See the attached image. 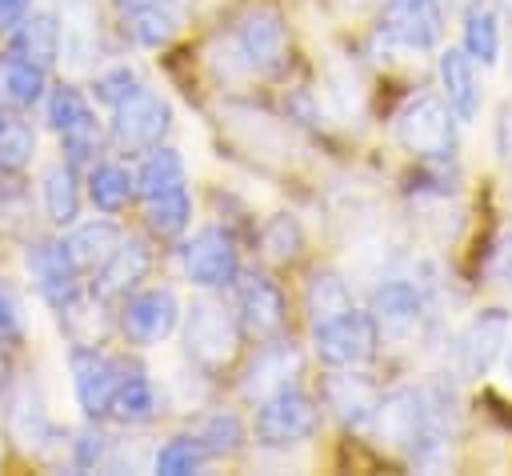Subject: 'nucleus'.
Segmentation results:
<instances>
[{
    "label": "nucleus",
    "instance_id": "nucleus-21",
    "mask_svg": "<svg viewBox=\"0 0 512 476\" xmlns=\"http://www.w3.org/2000/svg\"><path fill=\"white\" fill-rule=\"evenodd\" d=\"M440 84H444V100L456 112V120H472L480 112V80H476L472 56L464 48L440 52Z\"/></svg>",
    "mask_w": 512,
    "mask_h": 476
},
{
    "label": "nucleus",
    "instance_id": "nucleus-23",
    "mask_svg": "<svg viewBox=\"0 0 512 476\" xmlns=\"http://www.w3.org/2000/svg\"><path fill=\"white\" fill-rule=\"evenodd\" d=\"M156 412H160L156 384L144 376V368L128 364V372L120 376V384H116V392H112L108 416H112L116 424H148Z\"/></svg>",
    "mask_w": 512,
    "mask_h": 476
},
{
    "label": "nucleus",
    "instance_id": "nucleus-15",
    "mask_svg": "<svg viewBox=\"0 0 512 476\" xmlns=\"http://www.w3.org/2000/svg\"><path fill=\"white\" fill-rule=\"evenodd\" d=\"M300 368H304V356H300V348L292 340H284V336L260 340V348H256V356H252V364H248V372L240 380V396L260 404L264 396L296 384Z\"/></svg>",
    "mask_w": 512,
    "mask_h": 476
},
{
    "label": "nucleus",
    "instance_id": "nucleus-22",
    "mask_svg": "<svg viewBox=\"0 0 512 476\" xmlns=\"http://www.w3.org/2000/svg\"><path fill=\"white\" fill-rule=\"evenodd\" d=\"M60 48H64V28L52 12H28L12 28V52H20L40 68H52L60 60Z\"/></svg>",
    "mask_w": 512,
    "mask_h": 476
},
{
    "label": "nucleus",
    "instance_id": "nucleus-28",
    "mask_svg": "<svg viewBox=\"0 0 512 476\" xmlns=\"http://www.w3.org/2000/svg\"><path fill=\"white\" fill-rule=\"evenodd\" d=\"M188 224H192V192H188V184L144 200V228L156 240H176Z\"/></svg>",
    "mask_w": 512,
    "mask_h": 476
},
{
    "label": "nucleus",
    "instance_id": "nucleus-32",
    "mask_svg": "<svg viewBox=\"0 0 512 476\" xmlns=\"http://www.w3.org/2000/svg\"><path fill=\"white\" fill-rule=\"evenodd\" d=\"M36 156V132L28 120L20 116H4L0 120V176L24 172Z\"/></svg>",
    "mask_w": 512,
    "mask_h": 476
},
{
    "label": "nucleus",
    "instance_id": "nucleus-42",
    "mask_svg": "<svg viewBox=\"0 0 512 476\" xmlns=\"http://www.w3.org/2000/svg\"><path fill=\"white\" fill-rule=\"evenodd\" d=\"M496 8H500V16H508V20H512V0H496Z\"/></svg>",
    "mask_w": 512,
    "mask_h": 476
},
{
    "label": "nucleus",
    "instance_id": "nucleus-16",
    "mask_svg": "<svg viewBox=\"0 0 512 476\" xmlns=\"http://www.w3.org/2000/svg\"><path fill=\"white\" fill-rule=\"evenodd\" d=\"M380 396H384L380 384H376L368 372H360V368H332V372L324 376V384H320L324 408H332V416H336L340 424H348V428L372 424Z\"/></svg>",
    "mask_w": 512,
    "mask_h": 476
},
{
    "label": "nucleus",
    "instance_id": "nucleus-25",
    "mask_svg": "<svg viewBox=\"0 0 512 476\" xmlns=\"http://www.w3.org/2000/svg\"><path fill=\"white\" fill-rule=\"evenodd\" d=\"M348 308H356V300H352L344 276L332 272V268H316V272L308 276V284H304V312H308L312 328H316V324H328V320H336V316H344Z\"/></svg>",
    "mask_w": 512,
    "mask_h": 476
},
{
    "label": "nucleus",
    "instance_id": "nucleus-1",
    "mask_svg": "<svg viewBox=\"0 0 512 476\" xmlns=\"http://www.w3.org/2000/svg\"><path fill=\"white\" fill-rule=\"evenodd\" d=\"M240 348H244L240 320L224 304H216L208 296L192 300V308L184 316V352H188V360L204 376H224L240 360Z\"/></svg>",
    "mask_w": 512,
    "mask_h": 476
},
{
    "label": "nucleus",
    "instance_id": "nucleus-9",
    "mask_svg": "<svg viewBox=\"0 0 512 476\" xmlns=\"http://www.w3.org/2000/svg\"><path fill=\"white\" fill-rule=\"evenodd\" d=\"M120 332L128 344L136 348H152L164 336H172V328L180 324V300L172 288H136L120 300V316H116Z\"/></svg>",
    "mask_w": 512,
    "mask_h": 476
},
{
    "label": "nucleus",
    "instance_id": "nucleus-4",
    "mask_svg": "<svg viewBox=\"0 0 512 476\" xmlns=\"http://www.w3.org/2000/svg\"><path fill=\"white\" fill-rule=\"evenodd\" d=\"M232 44H236L244 72H276L288 60V24L276 8L252 4L236 16Z\"/></svg>",
    "mask_w": 512,
    "mask_h": 476
},
{
    "label": "nucleus",
    "instance_id": "nucleus-26",
    "mask_svg": "<svg viewBox=\"0 0 512 476\" xmlns=\"http://www.w3.org/2000/svg\"><path fill=\"white\" fill-rule=\"evenodd\" d=\"M88 200L104 212V216H116L124 212L132 200H136V176L124 168V164H112V160H100L88 168Z\"/></svg>",
    "mask_w": 512,
    "mask_h": 476
},
{
    "label": "nucleus",
    "instance_id": "nucleus-20",
    "mask_svg": "<svg viewBox=\"0 0 512 476\" xmlns=\"http://www.w3.org/2000/svg\"><path fill=\"white\" fill-rule=\"evenodd\" d=\"M120 16H124V32H128L136 44L160 48V44H168V40L180 32V24H184V4H180V0H144V4H136V8H124Z\"/></svg>",
    "mask_w": 512,
    "mask_h": 476
},
{
    "label": "nucleus",
    "instance_id": "nucleus-7",
    "mask_svg": "<svg viewBox=\"0 0 512 476\" xmlns=\"http://www.w3.org/2000/svg\"><path fill=\"white\" fill-rule=\"evenodd\" d=\"M68 364H72V388H76V404L84 408V416H88V420L108 416L112 392H116L120 376L128 372V360H120V356L104 352L100 344H72Z\"/></svg>",
    "mask_w": 512,
    "mask_h": 476
},
{
    "label": "nucleus",
    "instance_id": "nucleus-30",
    "mask_svg": "<svg viewBox=\"0 0 512 476\" xmlns=\"http://www.w3.org/2000/svg\"><path fill=\"white\" fill-rule=\"evenodd\" d=\"M304 252V228L292 212H272L264 224H260V256L276 268H288L296 264Z\"/></svg>",
    "mask_w": 512,
    "mask_h": 476
},
{
    "label": "nucleus",
    "instance_id": "nucleus-24",
    "mask_svg": "<svg viewBox=\"0 0 512 476\" xmlns=\"http://www.w3.org/2000/svg\"><path fill=\"white\" fill-rule=\"evenodd\" d=\"M48 96V68L24 60L20 52L0 56V100L8 108H32Z\"/></svg>",
    "mask_w": 512,
    "mask_h": 476
},
{
    "label": "nucleus",
    "instance_id": "nucleus-27",
    "mask_svg": "<svg viewBox=\"0 0 512 476\" xmlns=\"http://www.w3.org/2000/svg\"><path fill=\"white\" fill-rule=\"evenodd\" d=\"M188 184V168H184V156L168 144H156L148 148L144 164L136 168V196L148 200V196H160V192H172V188H184Z\"/></svg>",
    "mask_w": 512,
    "mask_h": 476
},
{
    "label": "nucleus",
    "instance_id": "nucleus-19",
    "mask_svg": "<svg viewBox=\"0 0 512 476\" xmlns=\"http://www.w3.org/2000/svg\"><path fill=\"white\" fill-rule=\"evenodd\" d=\"M40 208L56 228H72L80 220V168L56 160L40 172Z\"/></svg>",
    "mask_w": 512,
    "mask_h": 476
},
{
    "label": "nucleus",
    "instance_id": "nucleus-38",
    "mask_svg": "<svg viewBox=\"0 0 512 476\" xmlns=\"http://www.w3.org/2000/svg\"><path fill=\"white\" fill-rule=\"evenodd\" d=\"M104 460V436L100 432H80L76 440H72V468H80V472H88V468H96Z\"/></svg>",
    "mask_w": 512,
    "mask_h": 476
},
{
    "label": "nucleus",
    "instance_id": "nucleus-3",
    "mask_svg": "<svg viewBox=\"0 0 512 476\" xmlns=\"http://www.w3.org/2000/svg\"><path fill=\"white\" fill-rule=\"evenodd\" d=\"M252 432L264 448H296L320 432V400L308 396L304 388L288 384L256 404Z\"/></svg>",
    "mask_w": 512,
    "mask_h": 476
},
{
    "label": "nucleus",
    "instance_id": "nucleus-41",
    "mask_svg": "<svg viewBox=\"0 0 512 476\" xmlns=\"http://www.w3.org/2000/svg\"><path fill=\"white\" fill-rule=\"evenodd\" d=\"M28 12H32V0H0V36H8Z\"/></svg>",
    "mask_w": 512,
    "mask_h": 476
},
{
    "label": "nucleus",
    "instance_id": "nucleus-43",
    "mask_svg": "<svg viewBox=\"0 0 512 476\" xmlns=\"http://www.w3.org/2000/svg\"><path fill=\"white\" fill-rule=\"evenodd\" d=\"M4 380H8V364H4V352H0V396H4Z\"/></svg>",
    "mask_w": 512,
    "mask_h": 476
},
{
    "label": "nucleus",
    "instance_id": "nucleus-6",
    "mask_svg": "<svg viewBox=\"0 0 512 476\" xmlns=\"http://www.w3.org/2000/svg\"><path fill=\"white\" fill-rule=\"evenodd\" d=\"M312 348H316L320 364H328V368H364L380 348V332H376L372 312L348 308L344 316H336L328 324H316L312 328Z\"/></svg>",
    "mask_w": 512,
    "mask_h": 476
},
{
    "label": "nucleus",
    "instance_id": "nucleus-17",
    "mask_svg": "<svg viewBox=\"0 0 512 476\" xmlns=\"http://www.w3.org/2000/svg\"><path fill=\"white\" fill-rule=\"evenodd\" d=\"M148 268H152V248H148V240H140V236H120V244H116V248L104 256V264L92 272L88 292L100 296L104 304H108V300H124L128 292L140 288V280L148 276Z\"/></svg>",
    "mask_w": 512,
    "mask_h": 476
},
{
    "label": "nucleus",
    "instance_id": "nucleus-10",
    "mask_svg": "<svg viewBox=\"0 0 512 476\" xmlns=\"http://www.w3.org/2000/svg\"><path fill=\"white\" fill-rule=\"evenodd\" d=\"M376 32L408 52H428L444 36V8L440 0H384Z\"/></svg>",
    "mask_w": 512,
    "mask_h": 476
},
{
    "label": "nucleus",
    "instance_id": "nucleus-40",
    "mask_svg": "<svg viewBox=\"0 0 512 476\" xmlns=\"http://www.w3.org/2000/svg\"><path fill=\"white\" fill-rule=\"evenodd\" d=\"M492 136H496V156H500V164L512 172V100H504V104L496 108V128H492Z\"/></svg>",
    "mask_w": 512,
    "mask_h": 476
},
{
    "label": "nucleus",
    "instance_id": "nucleus-18",
    "mask_svg": "<svg viewBox=\"0 0 512 476\" xmlns=\"http://www.w3.org/2000/svg\"><path fill=\"white\" fill-rule=\"evenodd\" d=\"M508 336H512V316L504 308H484L464 332H460V344H456V364H460V376H484L508 348Z\"/></svg>",
    "mask_w": 512,
    "mask_h": 476
},
{
    "label": "nucleus",
    "instance_id": "nucleus-12",
    "mask_svg": "<svg viewBox=\"0 0 512 476\" xmlns=\"http://www.w3.org/2000/svg\"><path fill=\"white\" fill-rule=\"evenodd\" d=\"M236 320H240L244 336H252V340L284 336V328H288V300H284L280 284L272 276H264V272L236 276Z\"/></svg>",
    "mask_w": 512,
    "mask_h": 476
},
{
    "label": "nucleus",
    "instance_id": "nucleus-5",
    "mask_svg": "<svg viewBox=\"0 0 512 476\" xmlns=\"http://www.w3.org/2000/svg\"><path fill=\"white\" fill-rule=\"evenodd\" d=\"M108 128H112V144L120 152H148L168 136L172 108H168V100L160 92L140 84L132 96L112 104V124Z\"/></svg>",
    "mask_w": 512,
    "mask_h": 476
},
{
    "label": "nucleus",
    "instance_id": "nucleus-33",
    "mask_svg": "<svg viewBox=\"0 0 512 476\" xmlns=\"http://www.w3.org/2000/svg\"><path fill=\"white\" fill-rule=\"evenodd\" d=\"M204 460H212V456H208V448L200 444V436H196V432H180V436H172V440H164V444L156 448L152 468L164 472V476H188V472H196Z\"/></svg>",
    "mask_w": 512,
    "mask_h": 476
},
{
    "label": "nucleus",
    "instance_id": "nucleus-34",
    "mask_svg": "<svg viewBox=\"0 0 512 476\" xmlns=\"http://www.w3.org/2000/svg\"><path fill=\"white\" fill-rule=\"evenodd\" d=\"M196 436L208 448V456H232V452L244 448V424H240L236 412H212V416H204L200 428H196Z\"/></svg>",
    "mask_w": 512,
    "mask_h": 476
},
{
    "label": "nucleus",
    "instance_id": "nucleus-44",
    "mask_svg": "<svg viewBox=\"0 0 512 476\" xmlns=\"http://www.w3.org/2000/svg\"><path fill=\"white\" fill-rule=\"evenodd\" d=\"M504 352H508V372H512V336H508V348Z\"/></svg>",
    "mask_w": 512,
    "mask_h": 476
},
{
    "label": "nucleus",
    "instance_id": "nucleus-39",
    "mask_svg": "<svg viewBox=\"0 0 512 476\" xmlns=\"http://www.w3.org/2000/svg\"><path fill=\"white\" fill-rule=\"evenodd\" d=\"M24 336V324H20V304L16 296L0 284V344H16Z\"/></svg>",
    "mask_w": 512,
    "mask_h": 476
},
{
    "label": "nucleus",
    "instance_id": "nucleus-45",
    "mask_svg": "<svg viewBox=\"0 0 512 476\" xmlns=\"http://www.w3.org/2000/svg\"><path fill=\"white\" fill-rule=\"evenodd\" d=\"M0 120H4V112H0Z\"/></svg>",
    "mask_w": 512,
    "mask_h": 476
},
{
    "label": "nucleus",
    "instance_id": "nucleus-14",
    "mask_svg": "<svg viewBox=\"0 0 512 476\" xmlns=\"http://www.w3.org/2000/svg\"><path fill=\"white\" fill-rule=\"evenodd\" d=\"M4 432L20 452H44L56 444V424L48 420V408L40 400V388L32 380H20L4 396Z\"/></svg>",
    "mask_w": 512,
    "mask_h": 476
},
{
    "label": "nucleus",
    "instance_id": "nucleus-31",
    "mask_svg": "<svg viewBox=\"0 0 512 476\" xmlns=\"http://www.w3.org/2000/svg\"><path fill=\"white\" fill-rule=\"evenodd\" d=\"M464 52L480 64H496V56H500V20H496L492 8L472 4L464 12Z\"/></svg>",
    "mask_w": 512,
    "mask_h": 476
},
{
    "label": "nucleus",
    "instance_id": "nucleus-8",
    "mask_svg": "<svg viewBox=\"0 0 512 476\" xmlns=\"http://www.w3.org/2000/svg\"><path fill=\"white\" fill-rule=\"evenodd\" d=\"M180 264H184V276H188L196 288H208V292L232 288L236 276H240L236 240H232V232H224V228H216V224L200 228V232L180 248Z\"/></svg>",
    "mask_w": 512,
    "mask_h": 476
},
{
    "label": "nucleus",
    "instance_id": "nucleus-35",
    "mask_svg": "<svg viewBox=\"0 0 512 476\" xmlns=\"http://www.w3.org/2000/svg\"><path fill=\"white\" fill-rule=\"evenodd\" d=\"M92 116H96V112H92V104L84 100L80 88L56 84V88L48 92V124H52L56 136L68 132V128H76V124H84V120H92Z\"/></svg>",
    "mask_w": 512,
    "mask_h": 476
},
{
    "label": "nucleus",
    "instance_id": "nucleus-37",
    "mask_svg": "<svg viewBox=\"0 0 512 476\" xmlns=\"http://www.w3.org/2000/svg\"><path fill=\"white\" fill-rule=\"evenodd\" d=\"M484 276H488L496 288L512 292V232H508V236H500V240L488 248V260H484Z\"/></svg>",
    "mask_w": 512,
    "mask_h": 476
},
{
    "label": "nucleus",
    "instance_id": "nucleus-11",
    "mask_svg": "<svg viewBox=\"0 0 512 476\" xmlns=\"http://www.w3.org/2000/svg\"><path fill=\"white\" fill-rule=\"evenodd\" d=\"M24 260H28V276H32V284H36V292H40L56 312L84 288V272H80V264L72 260L64 236H36V240L28 244V252H24Z\"/></svg>",
    "mask_w": 512,
    "mask_h": 476
},
{
    "label": "nucleus",
    "instance_id": "nucleus-2",
    "mask_svg": "<svg viewBox=\"0 0 512 476\" xmlns=\"http://www.w3.org/2000/svg\"><path fill=\"white\" fill-rule=\"evenodd\" d=\"M396 144L420 164H448L456 156V112L448 100L420 92L396 112Z\"/></svg>",
    "mask_w": 512,
    "mask_h": 476
},
{
    "label": "nucleus",
    "instance_id": "nucleus-29",
    "mask_svg": "<svg viewBox=\"0 0 512 476\" xmlns=\"http://www.w3.org/2000/svg\"><path fill=\"white\" fill-rule=\"evenodd\" d=\"M64 244H68V252H72V260L80 264V272L84 276H92L100 264H104V256L120 244V228L112 224V220H88V224H72V232L64 236Z\"/></svg>",
    "mask_w": 512,
    "mask_h": 476
},
{
    "label": "nucleus",
    "instance_id": "nucleus-36",
    "mask_svg": "<svg viewBox=\"0 0 512 476\" xmlns=\"http://www.w3.org/2000/svg\"><path fill=\"white\" fill-rule=\"evenodd\" d=\"M140 88V80H136V72L128 68V64H116V68H108V72H100L96 80H92V96H96V104H120L124 96H132Z\"/></svg>",
    "mask_w": 512,
    "mask_h": 476
},
{
    "label": "nucleus",
    "instance_id": "nucleus-13",
    "mask_svg": "<svg viewBox=\"0 0 512 476\" xmlns=\"http://www.w3.org/2000/svg\"><path fill=\"white\" fill-rule=\"evenodd\" d=\"M372 320L380 332V344H412L416 332L428 320V300L412 280H384L372 292Z\"/></svg>",
    "mask_w": 512,
    "mask_h": 476
}]
</instances>
